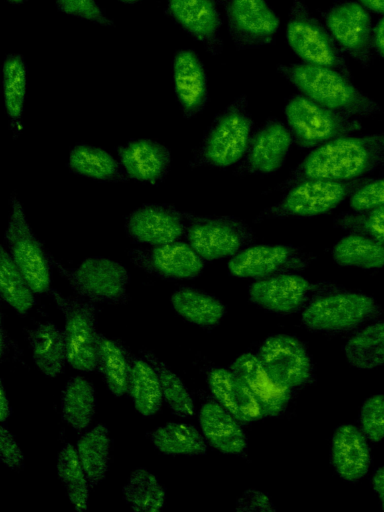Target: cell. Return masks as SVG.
<instances>
[{"label": "cell", "mask_w": 384, "mask_h": 512, "mask_svg": "<svg viewBox=\"0 0 384 512\" xmlns=\"http://www.w3.org/2000/svg\"><path fill=\"white\" fill-rule=\"evenodd\" d=\"M286 39L305 63L334 68L350 77L347 62L333 36L301 1H295L290 9Z\"/></svg>", "instance_id": "7"}, {"label": "cell", "mask_w": 384, "mask_h": 512, "mask_svg": "<svg viewBox=\"0 0 384 512\" xmlns=\"http://www.w3.org/2000/svg\"><path fill=\"white\" fill-rule=\"evenodd\" d=\"M331 460L337 474L346 481L354 482L365 476L371 453L363 432L354 425L339 426L332 438Z\"/></svg>", "instance_id": "25"}, {"label": "cell", "mask_w": 384, "mask_h": 512, "mask_svg": "<svg viewBox=\"0 0 384 512\" xmlns=\"http://www.w3.org/2000/svg\"><path fill=\"white\" fill-rule=\"evenodd\" d=\"M52 262L78 296L94 303L126 302L130 276L122 264L100 256L86 258L74 269L63 267L54 258Z\"/></svg>", "instance_id": "9"}, {"label": "cell", "mask_w": 384, "mask_h": 512, "mask_svg": "<svg viewBox=\"0 0 384 512\" xmlns=\"http://www.w3.org/2000/svg\"><path fill=\"white\" fill-rule=\"evenodd\" d=\"M231 370L248 386L265 416L281 414L290 399L291 388L279 382L258 356L244 353L234 360Z\"/></svg>", "instance_id": "20"}, {"label": "cell", "mask_w": 384, "mask_h": 512, "mask_svg": "<svg viewBox=\"0 0 384 512\" xmlns=\"http://www.w3.org/2000/svg\"><path fill=\"white\" fill-rule=\"evenodd\" d=\"M128 256L142 270L166 279H192L204 268V260L191 245L179 240L131 249Z\"/></svg>", "instance_id": "15"}, {"label": "cell", "mask_w": 384, "mask_h": 512, "mask_svg": "<svg viewBox=\"0 0 384 512\" xmlns=\"http://www.w3.org/2000/svg\"><path fill=\"white\" fill-rule=\"evenodd\" d=\"M258 358L282 384L294 388L305 384L311 375V361L304 345L296 338L278 334L261 345Z\"/></svg>", "instance_id": "18"}, {"label": "cell", "mask_w": 384, "mask_h": 512, "mask_svg": "<svg viewBox=\"0 0 384 512\" xmlns=\"http://www.w3.org/2000/svg\"><path fill=\"white\" fill-rule=\"evenodd\" d=\"M110 447L108 429L103 424L85 432L77 442L76 450L91 488L106 476L110 463Z\"/></svg>", "instance_id": "32"}, {"label": "cell", "mask_w": 384, "mask_h": 512, "mask_svg": "<svg viewBox=\"0 0 384 512\" xmlns=\"http://www.w3.org/2000/svg\"><path fill=\"white\" fill-rule=\"evenodd\" d=\"M237 509L241 511H274L267 495L262 492L249 490L238 501Z\"/></svg>", "instance_id": "47"}, {"label": "cell", "mask_w": 384, "mask_h": 512, "mask_svg": "<svg viewBox=\"0 0 384 512\" xmlns=\"http://www.w3.org/2000/svg\"><path fill=\"white\" fill-rule=\"evenodd\" d=\"M96 408L94 386L82 376L71 378L62 393V417L74 430H86L93 419Z\"/></svg>", "instance_id": "31"}, {"label": "cell", "mask_w": 384, "mask_h": 512, "mask_svg": "<svg viewBox=\"0 0 384 512\" xmlns=\"http://www.w3.org/2000/svg\"><path fill=\"white\" fill-rule=\"evenodd\" d=\"M199 423L205 440L227 454H239L246 448V436L240 422L218 402L202 405Z\"/></svg>", "instance_id": "26"}, {"label": "cell", "mask_w": 384, "mask_h": 512, "mask_svg": "<svg viewBox=\"0 0 384 512\" xmlns=\"http://www.w3.org/2000/svg\"><path fill=\"white\" fill-rule=\"evenodd\" d=\"M150 441L167 455H202L207 451L206 440L193 425L170 422L150 434Z\"/></svg>", "instance_id": "33"}, {"label": "cell", "mask_w": 384, "mask_h": 512, "mask_svg": "<svg viewBox=\"0 0 384 512\" xmlns=\"http://www.w3.org/2000/svg\"><path fill=\"white\" fill-rule=\"evenodd\" d=\"M5 239L11 258L34 293L50 290L52 257L33 233L17 197L11 199Z\"/></svg>", "instance_id": "10"}, {"label": "cell", "mask_w": 384, "mask_h": 512, "mask_svg": "<svg viewBox=\"0 0 384 512\" xmlns=\"http://www.w3.org/2000/svg\"><path fill=\"white\" fill-rule=\"evenodd\" d=\"M131 363L123 348L113 340L98 333L97 368L109 391L115 396L127 392Z\"/></svg>", "instance_id": "35"}, {"label": "cell", "mask_w": 384, "mask_h": 512, "mask_svg": "<svg viewBox=\"0 0 384 512\" xmlns=\"http://www.w3.org/2000/svg\"><path fill=\"white\" fill-rule=\"evenodd\" d=\"M366 9L384 14V0H358Z\"/></svg>", "instance_id": "51"}, {"label": "cell", "mask_w": 384, "mask_h": 512, "mask_svg": "<svg viewBox=\"0 0 384 512\" xmlns=\"http://www.w3.org/2000/svg\"><path fill=\"white\" fill-rule=\"evenodd\" d=\"M313 258L310 252L293 245L252 244L231 257L228 270L235 277L258 280L303 271Z\"/></svg>", "instance_id": "12"}, {"label": "cell", "mask_w": 384, "mask_h": 512, "mask_svg": "<svg viewBox=\"0 0 384 512\" xmlns=\"http://www.w3.org/2000/svg\"><path fill=\"white\" fill-rule=\"evenodd\" d=\"M0 457L9 468L18 469L23 465L24 455L14 436L2 423L0 427Z\"/></svg>", "instance_id": "46"}, {"label": "cell", "mask_w": 384, "mask_h": 512, "mask_svg": "<svg viewBox=\"0 0 384 512\" xmlns=\"http://www.w3.org/2000/svg\"><path fill=\"white\" fill-rule=\"evenodd\" d=\"M285 117L293 141L301 149L316 148L362 129L357 117L324 107L302 94L289 99Z\"/></svg>", "instance_id": "4"}, {"label": "cell", "mask_w": 384, "mask_h": 512, "mask_svg": "<svg viewBox=\"0 0 384 512\" xmlns=\"http://www.w3.org/2000/svg\"><path fill=\"white\" fill-rule=\"evenodd\" d=\"M49 292L65 317L67 362L76 370L93 371L97 368V307L80 296L66 297L53 288Z\"/></svg>", "instance_id": "8"}, {"label": "cell", "mask_w": 384, "mask_h": 512, "mask_svg": "<svg viewBox=\"0 0 384 512\" xmlns=\"http://www.w3.org/2000/svg\"><path fill=\"white\" fill-rule=\"evenodd\" d=\"M3 88L13 132L21 130V115L26 93V66L21 56L10 55L3 65Z\"/></svg>", "instance_id": "40"}, {"label": "cell", "mask_w": 384, "mask_h": 512, "mask_svg": "<svg viewBox=\"0 0 384 512\" xmlns=\"http://www.w3.org/2000/svg\"><path fill=\"white\" fill-rule=\"evenodd\" d=\"M125 229L138 243L150 246L170 243L185 235V212L168 204H145L127 216Z\"/></svg>", "instance_id": "16"}, {"label": "cell", "mask_w": 384, "mask_h": 512, "mask_svg": "<svg viewBox=\"0 0 384 512\" xmlns=\"http://www.w3.org/2000/svg\"><path fill=\"white\" fill-rule=\"evenodd\" d=\"M340 49L363 66L370 61L372 23L367 9L357 2H340L321 12Z\"/></svg>", "instance_id": "14"}, {"label": "cell", "mask_w": 384, "mask_h": 512, "mask_svg": "<svg viewBox=\"0 0 384 512\" xmlns=\"http://www.w3.org/2000/svg\"><path fill=\"white\" fill-rule=\"evenodd\" d=\"M8 1L11 2V3H14V4H19V3H22V2H24L26 0H8Z\"/></svg>", "instance_id": "53"}, {"label": "cell", "mask_w": 384, "mask_h": 512, "mask_svg": "<svg viewBox=\"0 0 384 512\" xmlns=\"http://www.w3.org/2000/svg\"><path fill=\"white\" fill-rule=\"evenodd\" d=\"M316 289L297 273H283L258 279L249 288V298L257 306L276 313L299 310Z\"/></svg>", "instance_id": "19"}, {"label": "cell", "mask_w": 384, "mask_h": 512, "mask_svg": "<svg viewBox=\"0 0 384 512\" xmlns=\"http://www.w3.org/2000/svg\"><path fill=\"white\" fill-rule=\"evenodd\" d=\"M208 385L217 402L239 422H253L265 416L248 386L232 370L212 369L208 375Z\"/></svg>", "instance_id": "24"}, {"label": "cell", "mask_w": 384, "mask_h": 512, "mask_svg": "<svg viewBox=\"0 0 384 512\" xmlns=\"http://www.w3.org/2000/svg\"><path fill=\"white\" fill-rule=\"evenodd\" d=\"M117 153L129 178L157 184L168 174L171 154L166 146L157 141L133 139L117 147Z\"/></svg>", "instance_id": "21"}, {"label": "cell", "mask_w": 384, "mask_h": 512, "mask_svg": "<svg viewBox=\"0 0 384 512\" xmlns=\"http://www.w3.org/2000/svg\"><path fill=\"white\" fill-rule=\"evenodd\" d=\"M127 392L141 415L149 417L159 411L162 390L158 374L148 360L132 359Z\"/></svg>", "instance_id": "30"}, {"label": "cell", "mask_w": 384, "mask_h": 512, "mask_svg": "<svg viewBox=\"0 0 384 512\" xmlns=\"http://www.w3.org/2000/svg\"><path fill=\"white\" fill-rule=\"evenodd\" d=\"M174 89L183 115L191 118L201 112L208 99L203 65L191 50H180L173 62Z\"/></svg>", "instance_id": "23"}, {"label": "cell", "mask_w": 384, "mask_h": 512, "mask_svg": "<svg viewBox=\"0 0 384 512\" xmlns=\"http://www.w3.org/2000/svg\"><path fill=\"white\" fill-rule=\"evenodd\" d=\"M292 142L291 132L283 122L268 119L252 134L237 172L261 175L275 172L282 166Z\"/></svg>", "instance_id": "17"}, {"label": "cell", "mask_w": 384, "mask_h": 512, "mask_svg": "<svg viewBox=\"0 0 384 512\" xmlns=\"http://www.w3.org/2000/svg\"><path fill=\"white\" fill-rule=\"evenodd\" d=\"M226 13L227 28L238 49L269 44L279 20L266 0H219Z\"/></svg>", "instance_id": "13"}, {"label": "cell", "mask_w": 384, "mask_h": 512, "mask_svg": "<svg viewBox=\"0 0 384 512\" xmlns=\"http://www.w3.org/2000/svg\"><path fill=\"white\" fill-rule=\"evenodd\" d=\"M68 168L77 175L98 181L118 182L129 179L120 161L107 150L87 144H78L70 151Z\"/></svg>", "instance_id": "28"}, {"label": "cell", "mask_w": 384, "mask_h": 512, "mask_svg": "<svg viewBox=\"0 0 384 512\" xmlns=\"http://www.w3.org/2000/svg\"><path fill=\"white\" fill-rule=\"evenodd\" d=\"M279 73L310 100L354 117L380 112L379 105L356 88L350 77L330 67L307 63L279 65Z\"/></svg>", "instance_id": "2"}, {"label": "cell", "mask_w": 384, "mask_h": 512, "mask_svg": "<svg viewBox=\"0 0 384 512\" xmlns=\"http://www.w3.org/2000/svg\"><path fill=\"white\" fill-rule=\"evenodd\" d=\"M34 363L46 376L61 374L67 361L64 331L52 322L39 324L27 334Z\"/></svg>", "instance_id": "27"}, {"label": "cell", "mask_w": 384, "mask_h": 512, "mask_svg": "<svg viewBox=\"0 0 384 512\" xmlns=\"http://www.w3.org/2000/svg\"><path fill=\"white\" fill-rule=\"evenodd\" d=\"M253 126L247 98L241 95L214 118L191 165L225 168L239 163L247 150Z\"/></svg>", "instance_id": "3"}, {"label": "cell", "mask_w": 384, "mask_h": 512, "mask_svg": "<svg viewBox=\"0 0 384 512\" xmlns=\"http://www.w3.org/2000/svg\"><path fill=\"white\" fill-rule=\"evenodd\" d=\"M185 236L204 261L232 257L254 242V233L232 216H197L185 212Z\"/></svg>", "instance_id": "6"}, {"label": "cell", "mask_w": 384, "mask_h": 512, "mask_svg": "<svg viewBox=\"0 0 384 512\" xmlns=\"http://www.w3.org/2000/svg\"><path fill=\"white\" fill-rule=\"evenodd\" d=\"M172 17L212 54L221 51V17L213 0H168Z\"/></svg>", "instance_id": "22"}, {"label": "cell", "mask_w": 384, "mask_h": 512, "mask_svg": "<svg viewBox=\"0 0 384 512\" xmlns=\"http://www.w3.org/2000/svg\"><path fill=\"white\" fill-rule=\"evenodd\" d=\"M372 46L384 58V17H382L372 32Z\"/></svg>", "instance_id": "48"}, {"label": "cell", "mask_w": 384, "mask_h": 512, "mask_svg": "<svg viewBox=\"0 0 384 512\" xmlns=\"http://www.w3.org/2000/svg\"><path fill=\"white\" fill-rule=\"evenodd\" d=\"M10 345H11V341H10V338L4 328L3 315H2V318H1V356L2 357L4 356L6 351L9 350Z\"/></svg>", "instance_id": "52"}, {"label": "cell", "mask_w": 384, "mask_h": 512, "mask_svg": "<svg viewBox=\"0 0 384 512\" xmlns=\"http://www.w3.org/2000/svg\"><path fill=\"white\" fill-rule=\"evenodd\" d=\"M170 301L178 315L202 327L215 326L225 315V307L220 300L195 288L177 289Z\"/></svg>", "instance_id": "29"}, {"label": "cell", "mask_w": 384, "mask_h": 512, "mask_svg": "<svg viewBox=\"0 0 384 512\" xmlns=\"http://www.w3.org/2000/svg\"><path fill=\"white\" fill-rule=\"evenodd\" d=\"M120 1H122L124 3H134V2H137L139 0H120Z\"/></svg>", "instance_id": "54"}, {"label": "cell", "mask_w": 384, "mask_h": 512, "mask_svg": "<svg viewBox=\"0 0 384 512\" xmlns=\"http://www.w3.org/2000/svg\"><path fill=\"white\" fill-rule=\"evenodd\" d=\"M367 178L348 181L307 179L286 190L285 195L274 205L261 211L256 221L288 217H311L326 214L339 206Z\"/></svg>", "instance_id": "5"}, {"label": "cell", "mask_w": 384, "mask_h": 512, "mask_svg": "<svg viewBox=\"0 0 384 512\" xmlns=\"http://www.w3.org/2000/svg\"><path fill=\"white\" fill-rule=\"evenodd\" d=\"M124 500L135 512H157L165 504L166 492L154 474L135 469L122 489Z\"/></svg>", "instance_id": "36"}, {"label": "cell", "mask_w": 384, "mask_h": 512, "mask_svg": "<svg viewBox=\"0 0 384 512\" xmlns=\"http://www.w3.org/2000/svg\"><path fill=\"white\" fill-rule=\"evenodd\" d=\"M57 471L71 504L78 512L86 511L90 484L73 445L66 444L59 452Z\"/></svg>", "instance_id": "38"}, {"label": "cell", "mask_w": 384, "mask_h": 512, "mask_svg": "<svg viewBox=\"0 0 384 512\" xmlns=\"http://www.w3.org/2000/svg\"><path fill=\"white\" fill-rule=\"evenodd\" d=\"M332 257L342 266L380 268L384 266V244L362 234L350 233L334 245Z\"/></svg>", "instance_id": "34"}, {"label": "cell", "mask_w": 384, "mask_h": 512, "mask_svg": "<svg viewBox=\"0 0 384 512\" xmlns=\"http://www.w3.org/2000/svg\"><path fill=\"white\" fill-rule=\"evenodd\" d=\"M380 313L376 301L355 292H330L314 298L305 308L302 321L312 330L335 332L357 327Z\"/></svg>", "instance_id": "11"}, {"label": "cell", "mask_w": 384, "mask_h": 512, "mask_svg": "<svg viewBox=\"0 0 384 512\" xmlns=\"http://www.w3.org/2000/svg\"><path fill=\"white\" fill-rule=\"evenodd\" d=\"M372 486L378 494L381 508L384 510V466L379 467L373 474Z\"/></svg>", "instance_id": "49"}, {"label": "cell", "mask_w": 384, "mask_h": 512, "mask_svg": "<svg viewBox=\"0 0 384 512\" xmlns=\"http://www.w3.org/2000/svg\"><path fill=\"white\" fill-rule=\"evenodd\" d=\"M354 212H364L384 206V178L368 179L349 197Z\"/></svg>", "instance_id": "44"}, {"label": "cell", "mask_w": 384, "mask_h": 512, "mask_svg": "<svg viewBox=\"0 0 384 512\" xmlns=\"http://www.w3.org/2000/svg\"><path fill=\"white\" fill-rule=\"evenodd\" d=\"M384 167V130L343 136L316 147L277 190L286 191L307 179L348 181Z\"/></svg>", "instance_id": "1"}, {"label": "cell", "mask_w": 384, "mask_h": 512, "mask_svg": "<svg viewBox=\"0 0 384 512\" xmlns=\"http://www.w3.org/2000/svg\"><path fill=\"white\" fill-rule=\"evenodd\" d=\"M348 362L358 369H372L384 364V321L367 326L345 346Z\"/></svg>", "instance_id": "37"}, {"label": "cell", "mask_w": 384, "mask_h": 512, "mask_svg": "<svg viewBox=\"0 0 384 512\" xmlns=\"http://www.w3.org/2000/svg\"><path fill=\"white\" fill-rule=\"evenodd\" d=\"M334 224L349 233L362 234L384 244V206L341 214L334 219Z\"/></svg>", "instance_id": "42"}, {"label": "cell", "mask_w": 384, "mask_h": 512, "mask_svg": "<svg viewBox=\"0 0 384 512\" xmlns=\"http://www.w3.org/2000/svg\"><path fill=\"white\" fill-rule=\"evenodd\" d=\"M361 431L366 438L378 442L384 438V395L365 400L360 412Z\"/></svg>", "instance_id": "43"}, {"label": "cell", "mask_w": 384, "mask_h": 512, "mask_svg": "<svg viewBox=\"0 0 384 512\" xmlns=\"http://www.w3.org/2000/svg\"><path fill=\"white\" fill-rule=\"evenodd\" d=\"M142 354L155 368L163 399L170 409L180 417H191L194 414V403L183 381L152 352L143 351Z\"/></svg>", "instance_id": "41"}, {"label": "cell", "mask_w": 384, "mask_h": 512, "mask_svg": "<svg viewBox=\"0 0 384 512\" xmlns=\"http://www.w3.org/2000/svg\"><path fill=\"white\" fill-rule=\"evenodd\" d=\"M0 252L1 297L19 314H26L36 303L34 291L4 246H1Z\"/></svg>", "instance_id": "39"}, {"label": "cell", "mask_w": 384, "mask_h": 512, "mask_svg": "<svg viewBox=\"0 0 384 512\" xmlns=\"http://www.w3.org/2000/svg\"><path fill=\"white\" fill-rule=\"evenodd\" d=\"M11 415V407L9 404V399L6 395V391L3 385V382L0 383V421L5 424V421Z\"/></svg>", "instance_id": "50"}, {"label": "cell", "mask_w": 384, "mask_h": 512, "mask_svg": "<svg viewBox=\"0 0 384 512\" xmlns=\"http://www.w3.org/2000/svg\"><path fill=\"white\" fill-rule=\"evenodd\" d=\"M56 4L65 13L91 20L103 26L112 24L94 0H56Z\"/></svg>", "instance_id": "45"}]
</instances>
